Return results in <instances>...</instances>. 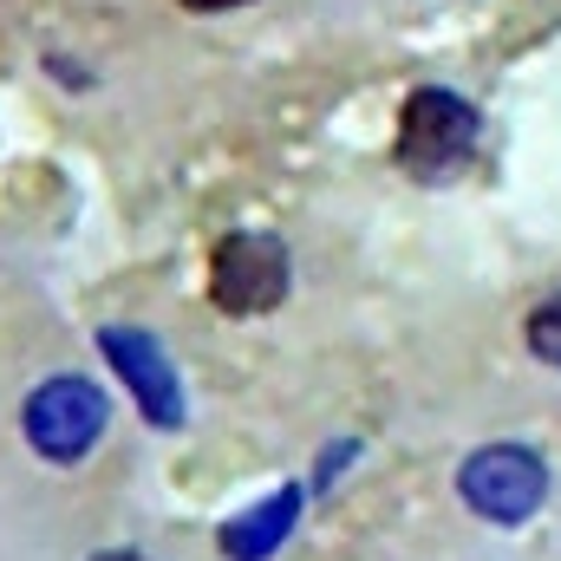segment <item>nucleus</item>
I'll return each instance as SVG.
<instances>
[{
    "label": "nucleus",
    "mask_w": 561,
    "mask_h": 561,
    "mask_svg": "<svg viewBox=\"0 0 561 561\" xmlns=\"http://www.w3.org/2000/svg\"><path fill=\"white\" fill-rule=\"evenodd\" d=\"M176 7H196V13H222V7H249V0H176Z\"/></svg>",
    "instance_id": "8"
},
{
    "label": "nucleus",
    "mask_w": 561,
    "mask_h": 561,
    "mask_svg": "<svg viewBox=\"0 0 561 561\" xmlns=\"http://www.w3.org/2000/svg\"><path fill=\"white\" fill-rule=\"evenodd\" d=\"M92 561H150V556H131V549H112V556H92Z\"/></svg>",
    "instance_id": "9"
},
{
    "label": "nucleus",
    "mask_w": 561,
    "mask_h": 561,
    "mask_svg": "<svg viewBox=\"0 0 561 561\" xmlns=\"http://www.w3.org/2000/svg\"><path fill=\"white\" fill-rule=\"evenodd\" d=\"M294 287V255L287 242L268 236V229H242L216 249L209 262V300L236 320H255V313H275Z\"/></svg>",
    "instance_id": "1"
},
{
    "label": "nucleus",
    "mask_w": 561,
    "mask_h": 561,
    "mask_svg": "<svg viewBox=\"0 0 561 561\" xmlns=\"http://www.w3.org/2000/svg\"><path fill=\"white\" fill-rule=\"evenodd\" d=\"M294 523H300V490H275L268 503H255L249 516H236V523H222V536H216V549L222 561H268L294 536Z\"/></svg>",
    "instance_id": "6"
},
{
    "label": "nucleus",
    "mask_w": 561,
    "mask_h": 561,
    "mask_svg": "<svg viewBox=\"0 0 561 561\" xmlns=\"http://www.w3.org/2000/svg\"><path fill=\"white\" fill-rule=\"evenodd\" d=\"M523 333H529V353H536L542 366H561V287L549 294V300H536V307H529Z\"/></svg>",
    "instance_id": "7"
},
{
    "label": "nucleus",
    "mask_w": 561,
    "mask_h": 561,
    "mask_svg": "<svg viewBox=\"0 0 561 561\" xmlns=\"http://www.w3.org/2000/svg\"><path fill=\"white\" fill-rule=\"evenodd\" d=\"M477 144V105L444 92V85H419L399 112V163L419 176V183H437L444 170H457Z\"/></svg>",
    "instance_id": "4"
},
{
    "label": "nucleus",
    "mask_w": 561,
    "mask_h": 561,
    "mask_svg": "<svg viewBox=\"0 0 561 561\" xmlns=\"http://www.w3.org/2000/svg\"><path fill=\"white\" fill-rule=\"evenodd\" d=\"M105 419H112V405H105V392L92 386V379H79V373H59V379H46V386H33V399H26V444L46 457V463H79V457H92V444L105 437Z\"/></svg>",
    "instance_id": "2"
},
{
    "label": "nucleus",
    "mask_w": 561,
    "mask_h": 561,
    "mask_svg": "<svg viewBox=\"0 0 561 561\" xmlns=\"http://www.w3.org/2000/svg\"><path fill=\"white\" fill-rule=\"evenodd\" d=\"M99 353L112 359V373L131 386L138 412L157 431H176L183 424V386H176V366L163 359V346L144 333V327H105L99 333Z\"/></svg>",
    "instance_id": "5"
},
{
    "label": "nucleus",
    "mask_w": 561,
    "mask_h": 561,
    "mask_svg": "<svg viewBox=\"0 0 561 561\" xmlns=\"http://www.w3.org/2000/svg\"><path fill=\"white\" fill-rule=\"evenodd\" d=\"M457 496L483 516V523H529L549 496V463L529 444H490L470 450L457 470Z\"/></svg>",
    "instance_id": "3"
}]
</instances>
